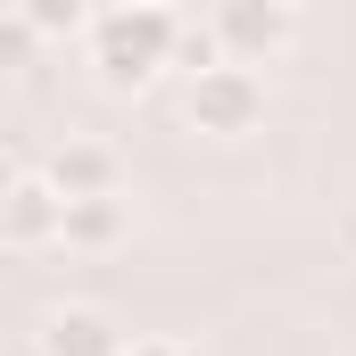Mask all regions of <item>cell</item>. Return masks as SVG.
Returning <instances> with one entry per match:
<instances>
[{
    "label": "cell",
    "instance_id": "ba28073f",
    "mask_svg": "<svg viewBox=\"0 0 356 356\" xmlns=\"http://www.w3.org/2000/svg\"><path fill=\"white\" fill-rule=\"evenodd\" d=\"M17 17H25L42 42H67V33L99 25V17H91V0H17Z\"/></svg>",
    "mask_w": 356,
    "mask_h": 356
},
{
    "label": "cell",
    "instance_id": "8992f818",
    "mask_svg": "<svg viewBox=\"0 0 356 356\" xmlns=\"http://www.w3.org/2000/svg\"><path fill=\"white\" fill-rule=\"evenodd\" d=\"M42 356H124V332L99 307H58L42 323Z\"/></svg>",
    "mask_w": 356,
    "mask_h": 356
},
{
    "label": "cell",
    "instance_id": "5b68a950",
    "mask_svg": "<svg viewBox=\"0 0 356 356\" xmlns=\"http://www.w3.org/2000/svg\"><path fill=\"white\" fill-rule=\"evenodd\" d=\"M42 175L58 182L67 199H99V191H116V149H108V141H83V133H67V141L42 158Z\"/></svg>",
    "mask_w": 356,
    "mask_h": 356
},
{
    "label": "cell",
    "instance_id": "9c48e42d",
    "mask_svg": "<svg viewBox=\"0 0 356 356\" xmlns=\"http://www.w3.org/2000/svg\"><path fill=\"white\" fill-rule=\"evenodd\" d=\"M124 356H191V348H182V340H158V332H149V340H124Z\"/></svg>",
    "mask_w": 356,
    "mask_h": 356
},
{
    "label": "cell",
    "instance_id": "8fae6325",
    "mask_svg": "<svg viewBox=\"0 0 356 356\" xmlns=\"http://www.w3.org/2000/svg\"><path fill=\"white\" fill-rule=\"evenodd\" d=\"M8 8H17V0H8Z\"/></svg>",
    "mask_w": 356,
    "mask_h": 356
},
{
    "label": "cell",
    "instance_id": "277c9868",
    "mask_svg": "<svg viewBox=\"0 0 356 356\" xmlns=\"http://www.w3.org/2000/svg\"><path fill=\"white\" fill-rule=\"evenodd\" d=\"M216 33H224L232 58H266V50H282V33H290V0H224L216 8Z\"/></svg>",
    "mask_w": 356,
    "mask_h": 356
},
{
    "label": "cell",
    "instance_id": "3957f363",
    "mask_svg": "<svg viewBox=\"0 0 356 356\" xmlns=\"http://www.w3.org/2000/svg\"><path fill=\"white\" fill-rule=\"evenodd\" d=\"M0 232H8V249H50V241H67V191L50 175H17L8 182V207H0Z\"/></svg>",
    "mask_w": 356,
    "mask_h": 356
},
{
    "label": "cell",
    "instance_id": "7a4b0ae2",
    "mask_svg": "<svg viewBox=\"0 0 356 356\" xmlns=\"http://www.w3.org/2000/svg\"><path fill=\"white\" fill-rule=\"evenodd\" d=\"M257 116H266V83H257V67L224 58V67L191 75V124H199V133H257Z\"/></svg>",
    "mask_w": 356,
    "mask_h": 356
},
{
    "label": "cell",
    "instance_id": "30bf717a",
    "mask_svg": "<svg viewBox=\"0 0 356 356\" xmlns=\"http://www.w3.org/2000/svg\"><path fill=\"white\" fill-rule=\"evenodd\" d=\"M290 8H307V0H290Z\"/></svg>",
    "mask_w": 356,
    "mask_h": 356
},
{
    "label": "cell",
    "instance_id": "52a82bcc",
    "mask_svg": "<svg viewBox=\"0 0 356 356\" xmlns=\"http://www.w3.org/2000/svg\"><path fill=\"white\" fill-rule=\"evenodd\" d=\"M116 241H124V207H116V191L67 199V249H116Z\"/></svg>",
    "mask_w": 356,
    "mask_h": 356
},
{
    "label": "cell",
    "instance_id": "6da1fadb",
    "mask_svg": "<svg viewBox=\"0 0 356 356\" xmlns=\"http://www.w3.org/2000/svg\"><path fill=\"white\" fill-rule=\"evenodd\" d=\"M175 42H182L175 0H124L91 25V50H99L108 83H149L158 67H175Z\"/></svg>",
    "mask_w": 356,
    "mask_h": 356
}]
</instances>
